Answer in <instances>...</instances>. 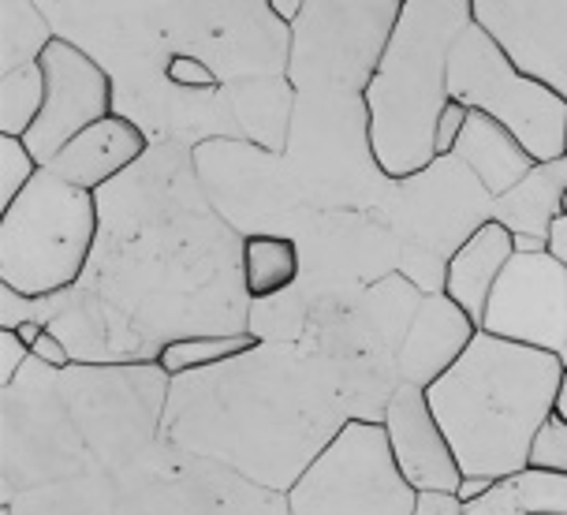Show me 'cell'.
I'll list each match as a JSON object with an SVG mask.
<instances>
[{"label":"cell","mask_w":567,"mask_h":515,"mask_svg":"<svg viewBox=\"0 0 567 515\" xmlns=\"http://www.w3.org/2000/svg\"><path fill=\"white\" fill-rule=\"evenodd\" d=\"M120 515H291L288 497L161 441L120 478Z\"/></svg>","instance_id":"obj_9"},{"label":"cell","mask_w":567,"mask_h":515,"mask_svg":"<svg viewBox=\"0 0 567 515\" xmlns=\"http://www.w3.org/2000/svg\"><path fill=\"white\" fill-rule=\"evenodd\" d=\"M0 515H120V478L86 474L30 490L12 504H0Z\"/></svg>","instance_id":"obj_21"},{"label":"cell","mask_w":567,"mask_h":515,"mask_svg":"<svg viewBox=\"0 0 567 515\" xmlns=\"http://www.w3.org/2000/svg\"><path fill=\"white\" fill-rule=\"evenodd\" d=\"M414 515H467V512H463V501L455 493H419Z\"/></svg>","instance_id":"obj_30"},{"label":"cell","mask_w":567,"mask_h":515,"mask_svg":"<svg viewBox=\"0 0 567 515\" xmlns=\"http://www.w3.org/2000/svg\"><path fill=\"white\" fill-rule=\"evenodd\" d=\"M45 72V105L38 124L27 131V150L38 157V165H49L68 143H75L86 127L113 116V75L97 64L86 49H79L68 38H56L42 56Z\"/></svg>","instance_id":"obj_12"},{"label":"cell","mask_w":567,"mask_h":515,"mask_svg":"<svg viewBox=\"0 0 567 515\" xmlns=\"http://www.w3.org/2000/svg\"><path fill=\"white\" fill-rule=\"evenodd\" d=\"M482 332L556 356L567 367V266L549 250H515L496 280Z\"/></svg>","instance_id":"obj_11"},{"label":"cell","mask_w":567,"mask_h":515,"mask_svg":"<svg viewBox=\"0 0 567 515\" xmlns=\"http://www.w3.org/2000/svg\"><path fill=\"white\" fill-rule=\"evenodd\" d=\"M97 231V195L42 168L34 184L0 214V288H12L23 299L71 291L90 266Z\"/></svg>","instance_id":"obj_4"},{"label":"cell","mask_w":567,"mask_h":515,"mask_svg":"<svg viewBox=\"0 0 567 515\" xmlns=\"http://www.w3.org/2000/svg\"><path fill=\"white\" fill-rule=\"evenodd\" d=\"M467 515H567V474L523 467L463 504Z\"/></svg>","instance_id":"obj_20"},{"label":"cell","mask_w":567,"mask_h":515,"mask_svg":"<svg viewBox=\"0 0 567 515\" xmlns=\"http://www.w3.org/2000/svg\"><path fill=\"white\" fill-rule=\"evenodd\" d=\"M567 198V157L545 161L519 187L493 202V220L515 236V250H545Z\"/></svg>","instance_id":"obj_18"},{"label":"cell","mask_w":567,"mask_h":515,"mask_svg":"<svg viewBox=\"0 0 567 515\" xmlns=\"http://www.w3.org/2000/svg\"><path fill=\"white\" fill-rule=\"evenodd\" d=\"M414 501L381 419L343 422L288 493L291 515H414Z\"/></svg>","instance_id":"obj_8"},{"label":"cell","mask_w":567,"mask_h":515,"mask_svg":"<svg viewBox=\"0 0 567 515\" xmlns=\"http://www.w3.org/2000/svg\"><path fill=\"white\" fill-rule=\"evenodd\" d=\"M403 0L373 4H307L291 27L288 75L299 86H354L367 94L392 30L400 23Z\"/></svg>","instance_id":"obj_10"},{"label":"cell","mask_w":567,"mask_h":515,"mask_svg":"<svg viewBox=\"0 0 567 515\" xmlns=\"http://www.w3.org/2000/svg\"><path fill=\"white\" fill-rule=\"evenodd\" d=\"M258 343L261 340L250 337V332H198V337H176V340L161 343L157 367L165 370L168 378H187V373L213 370L236 356H247Z\"/></svg>","instance_id":"obj_24"},{"label":"cell","mask_w":567,"mask_h":515,"mask_svg":"<svg viewBox=\"0 0 567 515\" xmlns=\"http://www.w3.org/2000/svg\"><path fill=\"white\" fill-rule=\"evenodd\" d=\"M302 8H307V4H299V0H272L269 12L277 16V19H284V23L296 27V23H299V16H302Z\"/></svg>","instance_id":"obj_32"},{"label":"cell","mask_w":567,"mask_h":515,"mask_svg":"<svg viewBox=\"0 0 567 515\" xmlns=\"http://www.w3.org/2000/svg\"><path fill=\"white\" fill-rule=\"evenodd\" d=\"M45 105V72L42 64L19 68L0 75V135L27 138Z\"/></svg>","instance_id":"obj_25"},{"label":"cell","mask_w":567,"mask_h":515,"mask_svg":"<svg viewBox=\"0 0 567 515\" xmlns=\"http://www.w3.org/2000/svg\"><path fill=\"white\" fill-rule=\"evenodd\" d=\"M553 415L560 419V422H567V373H564V381H560V392H556Z\"/></svg>","instance_id":"obj_34"},{"label":"cell","mask_w":567,"mask_h":515,"mask_svg":"<svg viewBox=\"0 0 567 515\" xmlns=\"http://www.w3.org/2000/svg\"><path fill=\"white\" fill-rule=\"evenodd\" d=\"M567 367L556 356L478 332L463 359L425 389L463 482H501L530 467L538 430L549 422Z\"/></svg>","instance_id":"obj_2"},{"label":"cell","mask_w":567,"mask_h":515,"mask_svg":"<svg viewBox=\"0 0 567 515\" xmlns=\"http://www.w3.org/2000/svg\"><path fill=\"white\" fill-rule=\"evenodd\" d=\"M150 150V138L135 120L127 116H109L101 124L86 127L75 143H68L60 154L49 161V172L64 184L90 190L97 195L101 187H109L116 176H124L127 168H135Z\"/></svg>","instance_id":"obj_16"},{"label":"cell","mask_w":567,"mask_h":515,"mask_svg":"<svg viewBox=\"0 0 567 515\" xmlns=\"http://www.w3.org/2000/svg\"><path fill=\"white\" fill-rule=\"evenodd\" d=\"M348 419L326 362L261 340L247 356L172 378L161 441L288 497Z\"/></svg>","instance_id":"obj_1"},{"label":"cell","mask_w":567,"mask_h":515,"mask_svg":"<svg viewBox=\"0 0 567 515\" xmlns=\"http://www.w3.org/2000/svg\"><path fill=\"white\" fill-rule=\"evenodd\" d=\"M471 23L474 0H403L392 42L362 94L367 143L384 176L411 179L437 165L433 143L452 101V45Z\"/></svg>","instance_id":"obj_3"},{"label":"cell","mask_w":567,"mask_h":515,"mask_svg":"<svg viewBox=\"0 0 567 515\" xmlns=\"http://www.w3.org/2000/svg\"><path fill=\"white\" fill-rule=\"evenodd\" d=\"M56 42L45 8L30 0H4L0 4V75L19 68L42 64L45 49Z\"/></svg>","instance_id":"obj_23"},{"label":"cell","mask_w":567,"mask_h":515,"mask_svg":"<svg viewBox=\"0 0 567 515\" xmlns=\"http://www.w3.org/2000/svg\"><path fill=\"white\" fill-rule=\"evenodd\" d=\"M515 258V236L496 220H482L478 228L455 247V255L449 258V269H444V296H449L455 307L467 315L474 326L482 329L485 307H489V296L496 288V280L504 277L508 261Z\"/></svg>","instance_id":"obj_17"},{"label":"cell","mask_w":567,"mask_h":515,"mask_svg":"<svg viewBox=\"0 0 567 515\" xmlns=\"http://www.w3.org/2000/svg\"><path fill=\"white\" fill-rule=\"evenodd\" d=\"M545 250H549L556 261H564V266H567V198H564L560 217H556V225L549 231V244H545Z\"/></svg>","instance_id":"obj_31"},{"label":"cell","mask_w":567,"mask_h":515,"mask_svg":"<svg viewBox=\"0 0 567 515\" xmlns=\"http://www.w3.org/2000/svg\"><path fill=\"white\" fill-rule=\"evenodd\" d=\"M27 362H30V348L19 340V332L0 329V392H4L19 373H23Z\"/></svg>","instance_id":"obj_29"},{"label":"cell","mask_w":567,"mask_h":515,"mask_svg":"<svg viewBox=\"0 0 567 515\" xmlns=\"http://www.w3.org/2000/svg\"><path fill=\"white\" fill-rule=\"evenodd\" d=\"M449 94L508 127L538 165L567 157V101L538 79L523 75L478 23H471L452 45Z\"/></svg>","instance_id":"obj_7"},{"label":"cell","mask_w":567,"mask_h":515,"mask_svg":"<svg viewBox=\"0 0 567 515\" xmlns=\"http://www.w3.org/2000/svg\"><path fill=\"white\" fill-rule=\"evenodd\" d=\"M60 389L90 474L124 478L161 444L172 378L150 362H71Z\"/></svg>","instance_id":"obj_5"},{"label":"cell","mask_w":567,"mask_h":515,"mask_svg":"<svg viewBox=\"0 0 567 515\" xmlns=\"http://www.w3.org/2000/svg\"><path fill=\"white\" fill-rule=\"evenodd\" d=\"M239 272L243 291L250 299H272L284 296L299 277V247L288 236H269L255 231L239 244Z\"/></svg>","instance_id":"obj_22"},{"label":"cell","mask_w":567,"mask_h":515,"mask_svg":"<svg viewBox=\"0 0 567 515\" xmlns=\"http://www.w3.org/2000/svg\"><path fill=\"white\" fill-rule=\"evenodd\" d=\"M471 120V109L460 105V101H449V109L441 113V124H437V143H433V154L437 161L444 157H455V146H460V135Z\"/></svg>","instance_id":"obj_28"},{"label":"cell","mask_w":567,"mask_h":515,"mask_svg":"<svg viewBox=\"0 0 567 515\" xmlns=\"http://www.w3.org/2000/svg\"><path fill=\"white\" fill-rule=\"evenodd\" d=\"M478 326L444 291H422L411 329L396 356V389H430L449 373L478 337Z\"/></svg>","instance_id":"obj_15"},{"label":"cell","mask_w":567,"mask_h":515,"mask_svg":"<svg viewBox=\"0 0 567 515\" xmlns=\"http://www.w3.org/2000/svg\"><path fill=\"white\" fill-rule=\"evenodd\" d=\"M455 161L478 179L482 190L493 202L515 190L534 168H538V161L526 154L523 143L508 127L474 113V109H471L467 127H463V135H460V146H455Z\"/></svg>","instance_id":"obj_19"},{"label":"cell","mask_w":567,"mask_h":515,"mask_svg":"<svg viewBox=\"0 0 567 515\" xmlns=\"http://www.w3.org/2000/svg\"><path fill=\"white\" fill-rule=\"evenodd\" d=\"M86 474L60 370L30 356L23 373L0 392V504Z\"/></svg>","instance_id":"obj_6"},{"label":"cell","mask_w":567,"mask_h":515,"mask_svg":"<svg viewBox=\"0 0 567 515\" xmlns=\"http://www.w3.org/2000/svg\"><path fill=\"white\" fill-rule=\"evenodd\" d=\"M530 467L538 471H553V474H567V422L549 415V422L538 430L530 449Z\"/></svg>","instance_id":"obj_27"},{"label":"cell","mask_w":567,"mask_h":515,"mask_svg":"<svg viewBox=\"0 0 567 515\" xmlns=\"http://www.w3.org/2000/svg\"><path fill=\"white\" fill-rule=\"evenodd\" d=\"M49 326L45 321H23V326H16V332H19V340L27 343V348H34L38 340H42V332H45Z\"/></svg>","instance_id":"obj_33"},{"label":"cell","mask_w":567,"mask_h":515,"mask_svg":"<svg viewBox=\"0 0 567 515\" xmlns=\"http://www.w3.org/2000/svg\"><path fill=\"white\" fill-rule=\"evenodd\" d=\"M38 172H42V165H38V157L27 150L23 138L0 135V214L34 184Z\"/></svg>","instance_id":"obj_26"},{"label":"cell","mask_w":567,"mask_h":515,"mask_svg":"<svg viewBox=\"0 0 567 515\" xmlns=\"http://www.w3.org/2000/svg\"><path fill=\"white\" fill-rule=\"evenodd\" d=\"M474 23L523 75L567 101V0H474Z\"/></svg>","instance_id":"obj_13"},{"label":"cell","mask_w":567,"mask_h":515,"mask_svg":"<svg viewBox=\"0 0 567 515\" xmlns=\"http://www.w3.org/2000/svg\"><path fill=\"white\" fill-rule=\"evenodd\" d=\"M381 422L389 430L392 456H396L403 478L419 493H455L460 497L463 471L455 460L441 422L433 419V408L425 400V389L400 385L389 392L381 411Z\"/></svg>","instance_id":"obj_14"}]
</instances>
